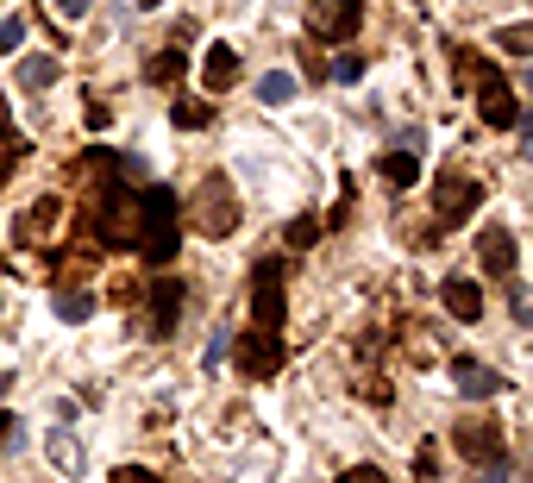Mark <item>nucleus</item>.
<instances>
[{
    "mask_svg": "<svg viewBox=\"0 0 533 483\" xmlns=\"http://www.w3.org/2000/svg\"><path fill=\"white\" fill-rule=\"evenodd\" d=\"M176 226H182V201L170 182H145L138 195V214H132V239L145 251V264H170L176 258Z\"/></svg>",
    "mask_w": 533,
    "mask_h": 483,
    "instance_id": "1",
    "label": "nucleus"
},
{
    "mask_svg": "<svg viewBox=\"0 0 533 483\" xmlns=\"http://www.w3.org/2000/svg\"><path fill=\"white\" fill-rule=\"evenodd\" d=\"M452 63H458V82L471 88V101H477V113H483V126H515L521 101H515V88H508L502 69H496V63H477L465 44H452Z\"/></svg>",
    "mask_w": 533,
    "mask_h": 483,
    "instance_id": "2",
    "label": "nucleus"
},
{
    "mask_svg": "<svg viewBox=\"0 0 533 483\" xmlns=\"http://www.w3.org/2000/svg\"><path fill=\"white\" fill-rule=\"evenodd\" d=\"M283 302H289V264L258 258V270H251V314H258V327L283 333Z\"/></svg>",
    "mask_w": 533,
    "mask_h": 483,
    "instance_id": "3",
    "label": "nucleus"
},
{
    "mask_svg": "<svg viewBox=\"0 0 533 483\" xmlns=\"http://www.w3.org/2000/svg\"><path fill=\"white\" fill-rule=\"evenodd\" d=\"M195 226L207 239H226L239 226V201H233V182H226V176H207L195 189Z\"/></svg>",
    "mask_w": 533,
    "mask_h": 483,
    "instance_id": "4",
    "label": "nucleus"
},
{
    "mask_svg": "<svg viewBox=\"0 0 533 483\" xmlns=\"http://www.w3.org/2000/svg\"><path fill=\"white\" fill-rule=\"evenodd\" d=\"M364 26V0H308V32L327 38V44H345Z\"/></svg>",
    "mask_w": 533,
    "mask_h": 483,
    "instance_id": "5",
    "label": "nucleus"
},
{
    "mask_svg": "<svg viewBox=\"0 0 533 483\" xmlns=\"http://www.w3.org/2000/svg\"><path fill=\"white\" fill-rule=\"evenodd\" d=\"M477 201H483V182H471V176H433V214H439V226H458Z\"/></svg>",
    "mask_w": 533,
    "mask_h": 483,
    "instance_id": "6",
    "label": "nucleus"
},
{
    "mask_svg": "<svg viewBox=\"0 0 533 483\" xmlns=\"http://www.w3.org/2000/svg\"><path fill=\"white\" fill-rule=\"evenodd\" d=\"M233 352L245 364V377H276V371H283V333H270V327H251Z\"/></svg>",
    "mask_w": 533,
    "mask_h": 483,
    "instance_id": "7",
    "label": "nucleus"
},
{
    "mask_svg": "<svg viewBox=\"0 0 533 483\" xmlns=\"http://www.w3.org/2000/svg\"><path fill=\"white\" fill-rule=\"evenodd\" d=\"M458 452L477 458V465H490V458H508L502 427L490 421V414H465V421H458Z\"/></svg>",
    "mask_w": 533,
    "mask_h": 483,
    "instance_id": "8",
    "label": "nucleus"
},
{
    "mask_svg": "<svg viewBox=\"0 0 533 483\" xmlns=\"http://www.w3.org/2000/svg\"><path fill=\"white\" fill-rule=\"evenodd\" d=\"M57 233H63V201L57 195H44L38 207H26V214L13 220V239L19 245H51Z\"/></svg>",
    "mask_w": 533,
    "mask_h": 483,
    "instance_id": "9",
    "label": "nucleus"
},
{
    "mask_svg": "<svg viewBox=\"0 0 533 483\" xmlns=\"http://www.w3.org/2000/svg\"><path fill=\"white\" fill-rule=\"evenodd\" d=\"M477 264L490 270V276H515V270H521L515 233H508V226H483V233H477Z\"/></svg>",
    "mask_w": 533,
    "mask_h": 483,
    "instance_id": "10",
    "label": "nucleus"
},
{
    "mask_svg": "<svg viewBox=\"0 0 533 483\" xmlns=\"http://www.w3.org/2000/svg\"><path fill=\"white\" fill-rule=\"evenodd\" d=\"M176 314H182V283H176V276H157V283H151V339H170L176 333Z\"/></svg>",
    "mask_w": 533,
    "mask_h": 483,
    "instance_id": "11",
    "label": "nucleus"
},
{
    "mask_svg": "<svg viewBox=\"0 0 533 483\" xmlns=\"http://www.w3.org/2000/svg\"><path fill=\"white\" fill-rule=\"evenodd\" d=\"M439 308L471 327V320H483V289L471 283V276H446V283H439Z\"/></svg>",
    "mask_w": 533,
    "mask_h": 483,
    "instance_id": "12",
    "label": "nucleus"
},
{
    "mask_svg": "<svg viewBox=\"0 0 533 483\" xmlns=\"http://www.w3.org/2000/svg\"><path fill=\"white\" fill-rule=\"evenodd\" d=\"M452 383H458V396H471V402H490L502 389V377L483 358H452Z\"/></svg>",
    "mask_w": 533,
    "mask_h": 483,
    "instance_id": "13",
    "label": "nucleus"
},
{
    "mask_svg": "<svg viewBox=\"0 0 533 483\" xmlns=\"http://www.w3.org/2000/svg\"><path fill=\"white\" fill-rule=\"evenodd\" d=\"M233 82H239V51H233V44H207V57H201V88H207V95H226Z\"/></svg>",
    "mask_w": 533,
    "mask_h": 483,
    "instance_id": "14",
    "label": "nucleus"
},
{
    "mask_svg": "<svg viewBox=\"0 0 533 483\" xmlns=\"http://www.w3.org/2000/svg\"><path fill=\"white\" fill-rule=\"evenodd\" d=\"M57 76H63V63H57L51 51H26V57L13 63V82L26 88V95H38V88H51Z\"/></svg>",
    "mask_w": 533,
    "mask_h": 483,
    "instance_id": "15",
    "label": "nucleus"
},
{
    "mask_svg": "<svg viewBox=\"0 0 533 483\" xmlns=\"http://www.w3.org/2000/svg\"><path fill=\"white\" fill-rule=\"evenodd\" d=\"M44 458H51L63 477H82V471H88V452L76 446V433H69V427H57L51 440H44Z\"/></svg>",
    "mask_w": 533,
    "mask_h": 483,
    "instance_id": "16",
    "label": "nucleus"
},
{
    "mask_svg": "<svg viewBox=\"0 0 533 483\" xmlns=\"http://www.w3.org/2000/svg\"><path fill=\"white\" fill-rule=\"evenodd\" d=\"M57 320H63V327H82V320L88 314H95V295H88V289H57Z\"/></svg>",
    "mask_w": 533,
    "mask_h": 483,
    "instance_id": "17",
    "label": "nucleus"
},
{
    "mask_svg": "<svg viewBox=\"0 0 533 483\" xmlns=\"http://www.w3.org/2000/svg\"><path fill=\"white\" fill-rule=\"evenodd\" d=\"M295 88H301V82L289 76V69H270V76L258 82V101H264V107H289V101H295Z\"/></svg>",
    "mask_w": 533,
    "mask_h": 483,
    "instance_id": "18",
    "label": "nucleus"
},
{
    "mask_svg": "<svg viewBox=\"0 0 533 483\" xmlns=\"http://www.w3.org/2000/svg\"><path fill=\"white\" fill-rule=\"evenodd\" d=\"M383 176L396 182V189H414V182H421V157H414V151H389L383 157Z\"/></svg>",
    "mask_w": 533,
    "mask_h": 483,
    "instance_id": "19",
    "label": "nucleus"
},
{
    "mask_svg": "<svg viewBox=\"0 0 533 483\" xmlns=\"http://www.w3.org/2000/svg\"><path fill=\"white\" fill-rule=\"evenodd\" d=\"M170 120H176V132H201V126H214V101H176Z\"/></svg>",
    "mask_w": 533,
    "mask_h": 483,
    "instance_id": "20",
    "label": "nucleus"
},
{
    "mask_svg": "<svg viewBox=\"0 0 533 483\" xmlns=\"http://www.w3.org/2000/svg\"><path fill=\"white\" fill-rule=\"evenodd\" d=\"M320 233H327V220H320V214H301V220H289L283 245H289V251H308V245H320Z\"/></svg>",
    "mask_w": 533,
    "mask_h": 483,
    "instance_id": "21",
    "label": "nucleus"
},
{
    "mask_svg": "<svg viewBox=\"0 0 533 483\" xmlns=\"http://www.w3.org/2000/svg\"><path fill=\"white\" fill-rule=\"evenodd\" d=\"M182 69H189V57H182V51H157V57H151V69H145V76H151V82H176Z\"/></svg>",
    "mask_w": 533,
    "mask_h": 483,
    "instance_id": "22",
    "label": "nucleus"
},
{
    "mask_svg": "<svg viewBox=\"0 0 533 483\" xmlns=\"http://www.w3.org/2000/svg\"><path fill=\"white\" fill-rule=\"evenodd\" d=\"M496 44H502L508 57H527V51H533V32H527V26H502V32H496Z\"/></svg>",
    "mask_w": 533,
    "mask_h": 483,
    "instance_id": "23",
    "label": "nucleus"
},
{
    "mask_svg": "<svg viewBox=\"0 0 533 483\" xmlns=\"http://www.w3.org/2000/svg\"><path fill=\"white\" fill-rule=\"evenodd\" d=\"M19 44H26V19L13 13V19H0V57H13Z\"/></svg>",
    "mask_w": 533,
    "mask_h": 483,
    "instance_id": "24",
    "label": "nucleus"
},
{
    "mask_svg": "<svg viewBox=\"0 0 533 483\" xmlns=\"http://www.w3.org/2000/svg\"><path fill=\"white\" fill-rule=\"evenodd\" d=\"M0 145H7V151H26V132L13 126V113H7V95H0Z\"/></svg>",
    "mask_w": 533,
    "mask_h": 483,
    "instance_id": "25",
    "label": "nucleus"
},
{
    "mask_svg": "<svg viewBox=\"0 0 533 483\" xmlns=\"http://www.w3.org/2000/svg\"><path fill=\"white\" fill-rule=\"evenodd\" d=\"M508 308H515V320H533V295H527L521 276H508Z\"/></svg>",
    "mask_w": 533,
    "mask_h": 483,
    "instance_id": "26",
    "label": "nucleus"
},
{
    "mask_svg": "<svg viewBox=\"0 0 533 483\" xmlns=\"http://www.w3.org/2000/svg\"><path fill=\"white\" fill-rule=\"evenodd\" d=\"M333 76H339V82H364V57L339 51V57H333Z\"/></svg>",
    "mask_w": 533,
    "mask_h": 483,
    "instance_id": "27",
    "label": "nucleus"
},
{
    "mask_svg": "<svg viewBox=\"0 0 533 483\" xmlns=\"http://www.w3.org/2000/svg\"><path fill=\"white\" fill-rule=\"evenodd\" d=\"M345 483H383V471L377 465H352V471H345Z\"/></svg>",
    "mask_w": 533,
    "mask_h": 483,
    "instance_id": "28",
    "label": "nucleus"
},
{
    "mask_svg": "<svg viewBox=\"0 0 533 483\" xmlns=\"http://www.w3.org/2000/svg\"><path fill=\"white\" fill-rule=\"evenodd\" d=\"M113 483H157L151 471H138V465H120V471H113Z\"/></svg>",
    "mask_w": 533,
    "mask_h": 483,
    "instance_id": "29",
    "label": "nucleus"
},
{
    "mask_svg": "<svg viewBox=\"0 0 533 483\" xmlns=\"http://www.w3.org/2000/svg\"><path fill=\"white\" fill-rule=\"evenodd\" d=\"M88 7H95V0H57V13H63V19H82Z\"/></svg>",
    "mask_w": 533,
    "mask_h": 483,
    "instance_id": "30",
    "label": "nucleus"
},
{
    "mask_svg": "<svg viewBox=\"0 0 533 483\" xmlns=\"http://www.w3.org/2000/svg\"><path fill=\"white\" fill-rule=\"evenodd\" d=\"M7 176H13V157H7V151H0V182H7Z\"/></svg>",
    "mask_w": 533,
    "mask_h": 483,
    "instance_id": "31",
    "label": "nucleus"
},
{
    "mask_svg": "<svg viewBox=\"0 0 533 483\" xmlns=\"http://www.w3.org/2000/svg\"><path fill=\"white\" fill-rule=\"evenodd\" d=\"M7 389H13V371H0V402H7Z\"/></svg>",
    "mask_w": 533,
    "mask_h": 483,
    "instance_id": "32",
    "label": "nucleus"
},
{
    "mask_svg": "<svg viewBox=\"0 0 533 483\" xmlns=\"http://www.w3.org/2000/svg\"><path fill=\"white\" fill-rule=\"evenodd\" d=\"M138 7H164V0H138Z\"/></svg>",
    "mask_w": 533,
    "mask_h": 483,
    "instance_id": "33",
    "label": "nucleus"
}]
</instances>
